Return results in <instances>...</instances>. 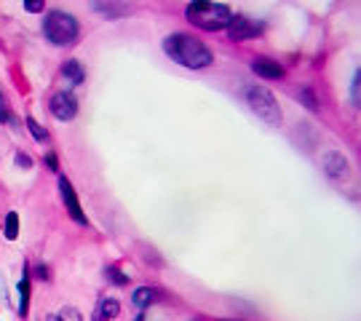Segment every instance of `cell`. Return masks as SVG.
Wrapping results in <instances>:
<instances>
[{
    "label": "cell",
    "mask_w": 361,
    "mask_h": 321,
    "mask_svg": "<svg viewBox=\"0 0 361 321\" xmlns=\"http://www.w3.org/2000/svg\"><path fill=\"white\" fill-rule=\"evenodd\" d=\"M16 166H19V169H30V166H32L30 155H27V153H16Z\"/></svg>",
    "instance_id": "22"
},
{
    "label": "cell",
    "mask_w": 361,
    "mask_h": 321,
    "mask_svg": "<svg viewBox=\"0 0 361 321\" xmlns=\"http://www.w3.org/2000/svg\"><path fill=\"white\" fill-rule=\"evenodd\" d=\"M62 78L70 80L73 86H80V83L86 80V70H83V64L78 62V59H67V62L62 64Z\"/></svg>",
    "instance_id": "10"
},
{
    "label": "cell",
    "mask_w": 361,
    "mask_h": 321,
    "mask_svg": "<svg viewBox=\"0 0 361 321\" xmlns=\"http://www.w3.org/2000/svg\"><path fill=\"white\" fill-rule=\"evenodd\" d=\"M233 16L235 13L228 3H212V0H195V3H188L185 8V19L198 30H209V32L225 30Z\"/></svg>",
    "instance_id": "2"
},
{
    "label": "cell",
    "mask_w": 361,
    "mask_h": 321,
    "mask_svg": "<svg viewBox=\"0 0 361 321\" xmlns=\"http://www.w3.org/2000/svg\"><path fill=\"white\" fill-rule=\"evenodd\" d=\"M118 313H121V303L116 297H104L99 303V319H118Z\"/></svg>",
    "instance_id": "13"
},
{
    "label": "cell",
    "mask_w": 361,
    "mask_h": 321,
    "mask_svg": "<svg viewBox=\"0 0 361 321\" xmlns=\"http://www.w3.org/2000/svg\"><path fill=\"white\" fill-rule=\"evenodd\" d=\"M244 97L246 104L255 110V116H259L265 123H271V126L281 123V104H279V99H276V94L271 89H265L259 83H252V86L244 89Z\"/></svg>",
    "instance_id": "4"
},
{
    "label": "cell",
    "mask_w": 361,
    "mask_h": 321,
    "mask_svg": "<svg viewBox=\"0 0 361 321\" xmlns=\"http://www.w3.org/2000/svg\"><path fill=\"white\" fill-rule=\"evenodd\" d=\"M104 276H107V279H110L113 284H118V286H126V284H129V276H123V273H121L116 265H110V268L104 270Z\"/></svg>",
    "instance_id": "16"
},
{
    "label": "cell",
    "mask_w": 361,
    "mask_h": 321,
    "mask_svg": "<svg viewBox=\"0 0 361 321\" xmlns=\"http://www.w3.org/2000/svg\"><path fill=\"white\" fill-rule=\"evenodd\" d=\"M11 121V107H8V99H6V94L0 89V123H8Z\"/></svg>",
    "instance_id": "18"
},
{
    "label": "cell",
    "mask_w": 361,
    "mask_h": 321,
    "mask_svg": "<svg viewBox=\"0 0 361 321\" xmlns=\"http://www.w3.org/2000/svg\"><path fill=\"white\" fill-rule=\"evenodd\" d=\"M35 276H38L40 281H49V268H46V265H38V270H35Z\"/></svg>",
    "instance_id": "24"
},
{
    "label": "cell",
    "mask_w": 361,
    "mask_h": 321,
    "mask_svg": "<svg viewBox=\"0 0 361 321\" xmlns=\"http://www.w3.org/2000/svg\"><path fill=\"white\" fill-rule=\"evenodd\" d=\"M324 174L329 177V180H343V177H348V158L343 153H326L324 155Z\"/></svg>",
    "instance_id": "8"
},
{
    "label": "cell",
    "mask_w": 361,
    "mask_h": 321,
    "mask_svg": "<svg viewBox=\"0 0 361 321\" xmlns=\"http://www.w3.org/2000/svg\"><path fill=\"white\" fill-rule=\"evenodd\" d=\"M359 83H361V78L359 73L353 75V86H350V102L353 104H359Z\"/></svg>",
    "instance_id": "21"
},
{
    "label": "cell",
    "mask_w": 361,
    "mask_h": 321,
    "mask_svg": "<svg viewBox=\"0 0 361 321\" xmlns=\"http://www.w3.org/2000/svg\"><path fill=\"white\" fill-rule=\"evenodd\" d=\"M300 102H305L310 107V110H319V102L313 99V91H310V89H302V91H300Z\"/></svg>",
    "instance_id": "19"
},
{
    "label": "cell",
    "mask_w": 361,
    "mask_h": 321,
    "mask_svg": "<svg viewBox=\"0 0 361 321\" xmlns=\"http://www.w3.org/2000/svg\"><path fill=\"white\" fill-rule=\"evenodd\" d=\"M164 52L171 62L182 64L188 70H204V67L214 64L212 49L193 35H169V38H164Z\"/></svg>",
    "instance_id": "1"
},
{
    "label": "cell",
    "mask_w": 361,
    "mask_h": 321,
    "mask_svg": "<svg viewBox=\"0 0 361 321\" xmlns=\"http://www.w3.org/2000/svg\"><path fill=\"white\" fill-rule=\"evenodd\" d=\"M30 308V268L25 265L22 281H19V316H25Z\"/></svg>",
    "instance_id": "12"
},
{
    "label": "cell",
    "mask_w": 361,
    "mask_h": 321,
    "mask_svg": "<svg viewBox=\"0 0 361 321\" xmlns=\"http://www.w3.org/2000/svg\"><path fill=\"white\" fill-rule=\"evenodd\" d=\"M225 30H228L231 40L259 38V35H262V22H257V19H249V16H244V13H238V16H233L231 25L225 27Z\"/></svg>",
    "instance_id": "5"
},
{
    "label": "cell",
    "mask_w": 361,
    "mask_h": 321,
    "mask_svg": "<svg viewBox=\"0 0 361 321\" xmlns=\"http://www.w3.org/2000/svg\"><path fill=\"white\" fill-rule=\"evenodd\" d=\"M43 161L49 164V169H51V171H59V161H56V153H49L46 158H43Z\"/></svg>",
    "instance_id": "23"
},
{
    "label": "cell",
    "mask_w": 361,
    "mask_h": 321,
    "mask_svg": "<svg viewBox=\"0 0 361 321\" xmlns=\"http://www.w3.org/2000/svg\"><path fill=\"white\" fill-rule=\"evenodd\" d=\"M49 107H51V116L56 121H73L78 116V99L75 94H70V91H56Z\"/></svg>",
    "instance_id": "7"
},
{
    "label": "cell",
    "mask_w": 361,
    "mask_h": 321,
    "mask_svg": "<svg viewBox=\"0 0 361 321\" xmlns=\"http://www.w3.org/2000/svg\"><path fill=\"white\" fill-rule=\"evenodd\" d=\"M134 321H145V310H140V316H137Z\"/></svg>",
    "instance_id": "25"
},
{
    "label": "cell",
    "mask_w": 361,
    "mask_h": 321,
    "mask_svg": "<svg viewBox=\"0 0 361 321\" xmlns=\"http://www.w3.org/2000/svg\"><path fill=\"white\" fill-rule=\"evenodd\" d=\"M3 236H6L8 241H16V236H19V214H16V212H8V214H6Z\"/></svg>",
    "instance_id": "14"
},
{
    "label": "cell",
    "mask_w": 361,
    "mask_h": 321,
    "mask_svg": "<svg viewBox=\"0 0 361 321\" xmlns=\"http://www.w3.org/2000/svg\"><path fill=\"white\" fill-rule=\"evenodd\" d=\"M155 300H158V292H155L153 286H140V289H134L131 292V303H134V308H150Z\"/></svg>",
    "instance_id": "11"
},
{
    "label": "cell",
    "mask_w": 361,
    "mask_h": 321,
    "mask_svg": "<svg viewBox=\"0 0 361 321\" xmlns=\"http://www.w3.org/2000/svg\"><path fill=\"white\" fill-rule=\"evenodd\" d=\"M46 321H59V319H56V316H49V319H46Z\"/></svg>",
    "instance_id": "26"
},
{
    "label": "cell",
    "mask_w": 361,
    "mask_h": 321,
    "mask_svg": "<svg viewBox=\"0 0 361 321\" xmlns=\"http://www.w3.org/2000/svg\"><path fill=\"white\" fill-rule=\"evenodd\" d=\"M56 319L59 321H83V316H80V310L73 308V305H65V308L56 313Z\"/></svg>",
    "instance_id": "17"
},
{
    "label": "cell",
    "mask_w": 361,
    "mask_h": 321,
    "mask_svg": "<svg viewBox=\"0 0 361 321\" xmlns=\"http://www.w3.org/2000/svg\"><path fill=\"white\" fill-rule=\"evenodd\" d=\"M46 8V3L43 0H25V11H32V13H38Z\"/></svg>",
    "instance_id": "20"
},
{
    "label": "cell",
    "mask_w": 361,
    "mask_h": 321,
    "mask_svg": "<svg viewBox=\"0 0 361 321\" xmlns=\"http://www.w3.org/2000/svg\"><path fill=\"white\" fill-rule=\"evenodd\" d=\"M43 32H46V38L51 40L54 46H73L78 35H80V25H78V19L73 13L54 8L43 19Z\"/></svg>",
    "instance_id": "3"
},
{
    "label": "cell",
    "mask_w": 361,
    "mask_h": 321,
    "mask_svg": "<svg viewBox=\"0 0 361 321\" xmlns=\"http://www.w3.org/2000/svg\"><path fill=\"white\" fill-rule=\"evenodd\" d=\"M25 123H27V128H30V134H32V140L35 142H49V128L46 126H40L35 118H25Z\"/></svg>",
    "instance_id": "15"
},
{
    "label": "cell",
    "mask_w": 361,
    "mask_h": 321,
    "mask_svg": "<svg viewBox=\"0 0 361 321\" xmlns=\"http://www.w3.org/2000/svg\"><path fill=\"white\" fill-rule=\"evenodd\" d=\"M252 73L265 80H281L284 78V67L276 62V59H268V56H259L252 62Z\"/></svg>",
    "instance_id": "9"
},
{
    "label": "cell",
    "mask_w": 361,
    "mask_h": 321,
    "mask_svg": "<svg viewBox=\"0 0 361 321\" xmlns=\"http://www.w3.org/2000/svg\"><path fill=\"white\" fill-rule=\"evenodd\" d=\"M59 195H62V201H65V206H67V214L75 219L78 225H83V228H86V225H89V217L83 214L75 188H73V182L67 180L65 174H59Z\"/></svg>",
    "instance_id": "6"
}]
</instances>
